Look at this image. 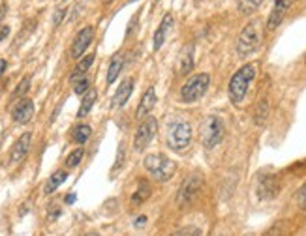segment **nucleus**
<instances>
[{
  "label": "nucleus",
  "instance_id": "nucleus-1",
  "mask_svg": "<svg viewBox=\"0 0 306 236\" xmlns=\"http://www.w3.org/2000/svg\"><path fill=\"white\" fill-rule=\"evenodd\" d=\"M254 77H256V66L254 64L242 66L241 70L231 77L228 86V94L233 105H241L242 101H244L246 94H248L250 83L254 81Z\"/></svg>",
  "mask_w": 306,
  "mask_h": 236
},
{
  "label": "nucleus",
  "instance_id": "nucleus-2",
  "mask_svg": "<svg viewBox=\"0 0 306 236\" xmlns=\"http://www.w3.org/2000/svg\"><path fill=\"white\" fill-rule=\"evenodd\" d=\"M167 146L175 152H184L192 143V126L188 120L177 118L167 124V135H165Z\"/></svg>",
  "mask_w": 306,
  "mask_h": 236
},
{
  "label": "nucleus",
  "instance_id": "nucleus-3",
  "mask_svg": "<svg viewBox=\"0 0 306 236\" xmlns=\"http://www.w3.org/2000/svg\"><path fill=\"white\" fill-rule=\"evenodd\" d=\"M259 43H261V23L254 19L239 34V40H237V53H239V57L241 58L250 57L252 53H256L259 49Z\"/></svg>",
  "mask_w": 306,
  "mask_h": 236
},
{
  "label": "nucleus",
  "instance_id": "nucleus-4",
  "mask_svg": "<svg viewBox=\"0 0 306 236\" xmlns=\"http://www.w3.org/2000/svg\"><path fill=\"white\" fill-rule=\"evenodd\" d=\"M145 169L158 180V182H169L171 176L177 171V165L165 154H149L143 159Z\"/></svg>",
  "mask_w": 306,
  "mask_h": 236
},
{
  "label": "nucleus",
  "instance_id": "nucleus-5",
  "mask_svg": "<svg viewBox=\"0 0 306 236\" xmlns=\"http://www.w3.org/2000/svg\"><path fill=\"white\" fill-rule=\"evenodd\" d=\"M211 75L209 73H195L186 81L180 88V101L182 103H195L199 101L209 90Z\"/></svg>",
  "mask_w": 306,
  "mask_h": 236
},
{
  "label": "nucleus",
  "instance_id": "nucleus-6",
  "mask_svg": "<svg viewBox=\"0 0 306 236\" xmlns=\"http://www.w3.org/2000/svg\"><path fill=\"white\" fill-rule=\"evenodd\" d=\"M224 133H226V128L220 116H207L201 126V141L205 144V148H214L216 144H220Z\"/></svg>",
  "mask_w": 306,
  "mask_h": 236
},
{
  "label": "nucleus",
  "instance_id": "nucleus-7",
  "mask_svg": "<svg viewBox=\"0 0 306 236\" xmlns=\"http://www.w3.org/2000/svg\"><path fill=\"white\" fill-rule=\"evenodd\" d=\"M158 133V120L154 116H147L145 120H141L139 128L136 131V139H134V148L137 152L145 150L150 144V141L156 137Z\"/></svg>",
  "mask_w": 306,
  "mask_h": 236
},
{
  "label": "nucleus",
  "instance_id": "nucleus-8",
  "mask_svg": "<svg viewBox=\"0 0 306 236\" xmlns=\"http://www.w3.org/2000/svg\"><path fill=\"white\" fill-rule=\"evenodd\" d=\"M280 189H282V184H280L276 174H265V176H261V178L257 180L256 193L261 200L276 199Z\"/></svg>",
  "mask_w": 306,
  "mask_h": 236
},
{
  "label": "nucleus",
  "instance_id": "nucleus-9",
  "mask_svg": "<svg viewBox=\"0 0 306 236\" xmlns=\"http://www.w3.org/2000/svg\"><path fill=\"white\" fill-rule=\"evenodd\" d=\"M92 40H94V29L92 27H85V29L81 30L77 36H75L73 43H71V51H70L71 58L83 57V55H85V51L88 49V45L92 43Z\"/></svg>",
  "mask_w": 306,
  "mask_h": 236
},
{
  "label": "nucleus",
  "instance_id": "nucleus-10",
  "mask_svg": "<svg viewBox=\"0 0 306 236\" xmlns=\"http://www.w3.org/2000/svg\"><path fill=\"white\" fill-rule=\"evenodd\" d=\"M201 186H203V180H201L199 174H188L186 180L180 186V191H178V200H192L195 199V195L201 191Z\"/></svg>",
  "mask_w": 306,
  "mask_h": 236
},
{
  "label": "nucleus",
  "instance_id": "nucleus-11",
  "mask_svg": "<svg viewBox=\"0 0 306 236\" xmlns=\"http://www.w3.org/2000/svg\"><path fill=\"white\" fill-rule=\"evenodd\" d=\"M34 116V101L23 98L14 105L12 109V118L15 124H29Z\"/></svg>",
  "mask_w": 306,
  "mask_h": 236
},
{
  "label": "nucleus",
  "instance_id": "nucleus-12",
  "mask_svg": "<svg viewBox=\"0 0 306 236\" xmlns=\"http://www.w3.org/2000/svg\"><path fill=\"white\" fill-rule=\"evenodd\" d=\"M289 6H291V0H274L271 15H269V19H267V30H276L278 27L282 25Z\"/></svg>",
  "mask_w": 306,
  "mask_h": 236
},
{
  "label": "nucleus",
  "instance_id": "nucleus-13",
  "mask_svg": "<svg viewBox=\"0 0 306 236\" xmlns=\"http://www.w3.org/2000/svg\"><path fill=\"white\" fill-rule=\"evenodd\" d=\"M30 143H32V133H30V131L23 133V135L14 143L12 150H10V163L15 165V163H19L21 159H25V156L29 154Z\"/></svg>",
  "mask_w": 306,
  "mask_h": 236
},
{
  "label": "nucleus",
  "instance_id": "nucleus-14",
  "mask_svg": "<svg viewBox=\"0 0 306 236\" xmlns=\"http://www.w3.org/2000/svg\"><path fill=\"white\" fill-rule=\"evenodd\" d=\"M156 105V90H154V86H150L147 88V92L143 94L141 101H139V105H137V111H136V118L137 120H145L149 113L154 109Z\"/></svg>",
  "mask_w": 306,
  "mask_h": 236
},
{
  "label": "nucleus",
  "instance_id": "nucleus-15",
  "mask_svg": "<svg viewBox=\"0 0 306 236\" xmlns=\"http://www.w3.org/2000/svg\"><path fill=\"white\" fill-rule=\"evenodd\" d=\"M134 92V79H124L119 88H117V92L113 96V105L115 107H124L126 105V101L130 100V96Z\"/></svg>",
  "mask_w": 306,
  "mask_h": 236
},
{
  "label": "nucleus",
  "instance_id": "nucleus-16",
  "mask_svg": "<svg viewBox=\"0 0 306 236\" xmlns=\"http://www.w3.org/2000/svg\"><path fill=\"white\" fill-rule=\"evenodd\" d=\"M193 70V43L184 45L178 57V75H188Z\"/></svg>",
  "mask_w": 306,
  "mask_h": 236
},
{
  "label": "nucleus",
  "instance_id": "nucleus-17",
  "mask_svg": "<svg viewBox=\"0 0 306 236\" xmlns=\"http://www.w3.org/2000/svg\"><path fill=\"white\" fill-rule=\"evenodd\" d=\"M173 23H175V19H173V15L171 14H165L164 19H162V23H160V27H158V30L154 32V51H158L162 45H164L165 42V34L169 32V29L173 27Z\"/></svg>",
  "mask_w": 306,
  "mask_h": 236
},
{
  "label": "nucleus",
  "instance_id": "nucleus-18",
  "mask_svg": "<svg viewBox=\"0 0 306 236\" xmlns=\"http://www.w3.org/2000/svg\"><path fill=\"white\" fill-rule=\"evenodd\" d=\"M94 58H96L94 55H86L85 58H81V60H79L77 66L73 68V72H71V75H70V83H75V81H79V79L85 77L86 70L92 66Z\"/></svg>",
  "mask_w": 306,
  "mask_h": 236
},
{
  "label": "nucleus",
  "instance_id": "nucleus-19",
  "mask_svg": "<svg viewBox=\"0 0 306 236\" xmlns=\"http://www.w3.org/2000/svg\"><path fill=\"white\" fill-rule=\"evenodd\" d=\"M66 178H68V171H64V169L55 171L53 174H51V178L47 180V184H45V187H43V191H45L47 195H51L53 191H57L60 184H64Z\"/></svg>",
  "mask_w": 306,
  "mask_h": 236
},
{
  "label": "nucleus",
  "instance_id": "nucleus-20",
  "mask_svg": "<svg viewBox=\"0 0 306 236\" xmlns=\"http://www.w3.org/2000/svg\"><path fill=\"white\" fill-rule=\"evenodd\" d=\"M96 98H98V92H96L94 88H90V90L85 94V98L81 100V107H79V111H77V118H85V116L90 113V109H92L94 103H96Z\"/></svg>",
  "mask_w": 306,
  "mask_h": 236
},
{
  "label": "nucleus",
  "instance_id": "nucleus-21",
  "mask_svg": "<svg viewBox=\"0 0 306 236\" xmlns=\"http://www.w3.org/2000/svg\"><path fill=\"white\" fill-rule=\"evenodd\" d=\"M122 66H124V58H122V55L119 53V55H115L113 60H111V64H109V70H107V85H113L115 79L121 75V70Z\"/></svg>",
  "mask_w": 306,
  "mask_h": 236
},
{
  "label": "nucleus",
  "instance_id": "nucleus-22",
  "mask_svg": "<svg viewBox=\"0 0 306 236\" xmlns=\"http://www.w3.org/2000/svg\"><path fill=\"white\" fill-rule=\"evenodd\" d=\"M90 135H92V128L86 126V124H79L71 129V141L77 144H85L90 139Z\"/></svg>",
  "mask_w": 306,
  "mask_h": 236
},
{
  "label": "nucleus",
  "instance_id": "nucleus-23",
  "mask_svg": "<svg viewBox=\"0 0 306 236\" xmlns=\"http://www.w3.org/2000/svg\"><path fill=\"white\" fill-rule=\"evenodd\" d=\"M150 195V186L149 182H145V180H139V184H137V189L136 193L132 195V202L134 204H141L143 200H147Z\"/></svg>",
  "mask_w": 306,
  "mask_h": 236
},
{
  "label": "nucleus",
  "instance_id": "nucleus-24",
  "mask_svg": "<svg viewBox=\"0 0 306 236\" xmlns=\"http://www.w3.org/2000/svg\"><path fill=\"white\" fill-rule=\"evenodd\" d=\"M261 4H263V0H239V2H237V8H239V12H241L242 15H250L254 14Z\"/></svg>",
  "mask_w": 306,
  "mask_h": 236
},
{
  "label": "nucleus",
  "instance_id": "nucleus-25",
  "mask_svg": "<svg viewBox=\"0 0 306 236\" xmlns=\"http://www.w3.org/2000/svg\"><path fill=\"white\" fill-rule=\"evenodd\" d=\"M83 156H85V148H75L73 152H70L68 157H66V167L68 169H75L83 161Z\"/></svg>",
  "mask_w": 306,
  "mask_h": 236
},
{
  "label": "nucleus",
  "instance_id": "nucleus-26",
  "mask_svg": "<svg viewBox=\"0 0 306 236\" xmlns=\"http://www.w3.org/2000/svg\"><path fill=\"white\" fill-rule=\"evenodd\" d=\"M29 90H30V75H29V77H25L21 83L17 85V88H15L14 94H12V98H14V100L21 98V100H23V96L29 92Z\"/></svg>",
  "mask_w": 306,
  "mask_h": 236
},
{
  "label": "nucleus",
  "instance_id": "nucleus-27",
  "mask_svg": "<svg viewBox=\"0 0 306 236\" xmlns=\"http://www.w3.org/2000/svg\"><path fill=\"white\" fill-rule=\"evenodd\" d=\"M267 115H269V105H267V100L259 101L256 115H254V118H256V124H263V122L267 120Z\"/></svg>",
  "mask_w": 306,
  "mask_h": 236
},
{
  "label": "nucleus",
  "instance_id": "nucleus-28",
  "mask_svg": "<svg viewBox=\"0 0 306 236\" xmlns=\"http://www.w3.org/2000/svg\"><path fill=\"white\" fill-rule=\"evenodd\" d=\"M88 90H90V81H88L86 77L79 79V81L73 83V92L79 94V96H81V94H86Z\"/></svg>",
  "mask_w": 306,
  "mask_h": 236
},
{
  "label": "nucleus",
  "instance_id": "nucleus-29",
  "mask_svg": "<svg viewBox=\"0 0 306 236\" xmlns=\"http://www.w3.org/2000/svg\"><path fill=\"white\" fill-rule=\"evenodd\" d=\"M171 236H201V230L197 229V227L190 225V227H184V229H180V230H177V232H173Z\"/></svg>",
  "mask_w": 306,
  "mask_h": 236
},
{
  "label": "nucleus",
  "instance_id": "nucleus-30",
  "mask_svg": "<svg viewBox=\"0 0 306 236\" xmlns=\"http://www.w3.org/2000/svg\"><path fill=\"white\" fill-rule=\"evenodd\" d=\"M124 152H126V150H124V143H121V146H119V154H117V159H115L113 172H117L122 165H124Z\"/></svg>",
  "mask_w": 306,
  "mask_h": 236
},
{
  "label": "nucleus",
  "instance_id": "nucleus-31",
  "mask_svg": "<svg viewBox=\"0 0 306 236\" xmlns=\"http://www.w3.org/2000/svg\"><path fill=\"white\" fill-rule=\"evenodd\" d=\"M297 202H299L300 210H304L306 212V184L299 189V193H297Z\"/></svg>",
  "mask_w": 306,
  "mask_h": 236
},
{
  "label": "nucleus",
  "instance_id": "nucleus-32",
  "mask_svg": "<svg viewBox=\"0 0 306 236\" xmlns=\"http://www.w3.org/2000/svg\"><path fill=\"white\" fill-rule=\"evenodd\" d=\"M64 15H66V10H57V14H55V17H53V25H55V27H58Z\"/></svg>",
  "mask_w": 306,
  "mask_h": 236
},
{
  "label": "nucleus",
  "instance_id": "nucleus-33",
  "mask_svg": "<svg viewBox=\"0 0 306 236\" xmlns=\"http://www.w3.org/2000/svg\"><path fill=\"white\" fill-rule=\"evenodd\" d=\"M10 36V27L8 25H0V42H4Z\"/></svg>",
  "mask_w": 306,
  "mask_h": 236
},
{
  "label": "nucleus",
  "instance_id": "nucleus-34",
  "mask_svg": "<svg viewBox=\"0 0 306 236\" xmlns=\"http://www.w3.org/2000/svg\"><path fill=\"white\" fill-rule=\"evenodd\" d=\"M145 223H147V215H139L136 219V227H143Z\"/></svg>",
  "mask_w": 306,
  "mask_h": 236
},
{
  "label": "nucleus",
  "instance_id": "nucleus-35",
  "mask_svg": "<svg viewBox=\"0 0 306 236\" xmlns=\"http://www.w3.org/2000/svg\"><path fill=\"white\" fill-rule=\"evenodd\" d=\"M6 68H8V62L4 60V58H0V77L4 75V72H6Z\"/></svg>",
  "mask_w": 306,
  "mask_h": 236
},
{
  "label": "nucleus",
  "instance_id": "nucleus-36",
  "mask_svg": "<svg viewBox=\"0 0 306 236\" xmlns=\"http://www.w3.org/2000/svg\"><path fill=\"white\" fill-rule=\"evenodd\" d=\"M6 10H8L6 4H2V6H0V21L4 19V15H6Z\"/></svg>",
  "mask_w": 306,
  "mask_h": 236
},
{
  "label": "nucleus",
  "instance_id": "nucleus-37",
  "mask_svg": "<svg viewBox=\"0 0 306 236\" xmlns=\"http://www.w3.org/2000/svg\"><path fill=\"white\" fill-rule=\"evenodd\" d=\"M73 200H75V195L71 193V195H68V197H66V202H68V204H71V202H73Z\"/></svg>",
  "mask_w": 306,
  "mask_h": 236
},
{
  "label": "nucleus",
  "instance_id": "nucleus-38",
  "mask_svg": "<svg viewBox=\"0 0 306 236\" xmlns=\"http://www.w3.org/2000/svg\"><path fill=\"white\" fill-rule=\"evenodd\" d=\"M85 236H101V234H98V232H88V234H85Z\"/></svg>",
  "mask_w": 306,
  "mask_h": 236
},
{
  "label": "nucleus",
  "instance_id": "nucleus-39",
  "mask_svg": "<svg viewBox=\"0 0 306 236\" xmlns=\"http://www.w3.org/2000/svg\"><path fill=\"white\" fill-rule=\"evenodd\" d=\"M101 2H104V4H109V2H113V0H101Z\"/></svg>",
  "mask_w": 306,
  "mask_h": 236
},
{
  "label": "nucleus",
  "instance_id": "nucleus-40",
  "mask_svg": "<svg viewBox=\"0 0 306 236\" xmlns=\"http://www.w3.org/2000/svg\"><path fill=\"white\" fill-rule=\"evenodd\" d=\"M201 2H203V0H195V4H201Z\"/></svg>",
  "mask_w": 306,
  "mask_h": 236
},
{
  "label": "nucleus",
  "instance_id": "nucleus-41",
  "mask_svg": "<svg viewBox=\"0 0 306 236\" xmlns=\"http://www.w3.org/2000/svg\"><path fill=\"white\" fill-rule=\"evenodd\" d=\"M128 2H137V0H128Z\"/></svg>",
  "mask_w": 306,
  "mask_h": 236
},
{
  "label": "nucleus",
  "instance_id": "nucleus-42",
  "mask_svg": "<svg viewBox=\"0 0 306 236\" xmlns=\"http://www.w3.org/2000/svg\"><path fill=\"white\" fill-rule=\"evenodd\" d=\"M62 2H66V0H62Z\"/></svg>",
  "mask_w": 306,
  "mask_h": 236
}]
</instances>
